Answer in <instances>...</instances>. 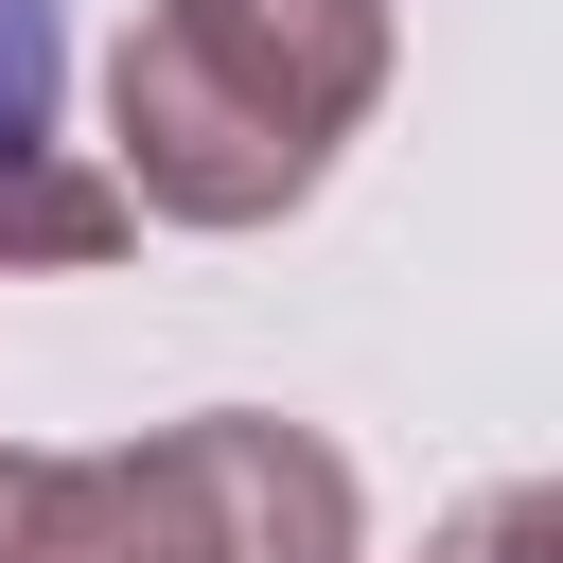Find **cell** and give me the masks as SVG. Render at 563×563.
Listing matches in <instances>:
<instances>
[{
    "label": "cell",
    "instance_id": "cell-1",
    "mask_svg": "<svg viewBox=\"0 0 563 563\" xmlns=\"http://www.w3.org/2000/svg\"><path fill=\"white\" fill-rule=\"evenodd\" d=\"M387 88V0H158L106 70L123 123V211L176 229H264L334 176V141Z\"/></svg>",
    "mask_w": 563,
    "mask_h": 563
},
{
    "label": "cell",
    "instance_id": "cell-2",
    "mask_svg": "<svg viewBox=\"0 0 563 563\" xmlns=\"http://www.w3.org/2000/svg\"><path fill=\"white\" fill-rule=\"evenodd\" d=\"M18 563H352V457L264 405L158 422L123 457H35Z\"/></svg>",
    "mask_w": 563,
    "mask_h": 563
},
{
    "label": "cell",
    "instance_id": "cell-3",
    "mask_svg": "<svg viewBox=\"0 0 563 563\" xmlns=\"http://www.w3.org/2000/svg\"><path fill=\"white\" fill-rule=\"evenodd\" d=\"M123 246V176L53 158V141H0V264H106Z\"/></svg>",
    "mask_w": 563,
    "mask_h": 563
},
{
    "label": "cell",
    "instance_id": "cell-4",
    "mask_svg": "<svg viewBox=\"0 0 563 563\" xmlns=\"http://www.w3.org/2000/svg\"><path fill=\"white\" fill-rule=\"evenodd\" d=\"M53 88H70L53 0H0V141H53Z\"/></svg>",
    "mask_w": 563,
    "mask_h": 563
},
{
    "label": "cell",
    "instance_id": "cell-5",
    "mask_svg": "<svg viewBox=\"0 0 563 563\" xmlns=\"http://www.w3.org/2000/svg\"><path fill=\"white\" fill-rule=\"evenodd\" d=\"M422 563H563V510H545V493H475Z\"/></svg>",
    "mask_w": 563,
    "mask_h": 563
},
{
    "label": "cell",
    "instance_id": "cell-6",
    "mask_svg": "<svg viewBox=\"0 0 563 563\" xmlns=\"http://www.w3.org/2000/svg\"><path fill=\"white\" fill-rule=\"evenodd\" d=\"M18 475H35V457H0V563H18Z\"/></svg>",
    "mask_w": 563,
    "mask_h": 563
}]
</instances>
